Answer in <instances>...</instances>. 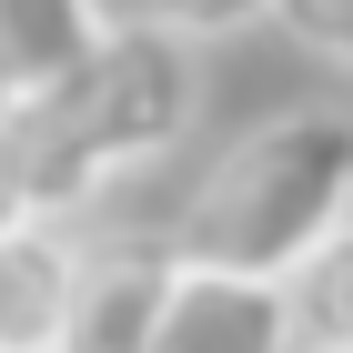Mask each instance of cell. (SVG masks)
<instances>
[{
	"mask_svg": "<svg viewBox=\"0 0 353 353\" xmlns=\"http://www.w3.org/2000/svg\"><path fill=\"white\" fill-rule=\"evenodd\" d=\"M272 30L303 41L313 61H333V71L353 81V0H272Z\"/></svg>",
	"mask_w": 353,
	"mask_h": 353,
	"instance_id": "ba28073f",
	"label": "cell"
},
{
	"mask_svg": "<svg viewBox=\"0 0 353 353\" xmlns=\"http://www.w3.org/2000/svg\"><path fill=\"white\" fill-rule=\"evenodd\" d=\"M71 272L81 243L61 222H10L0 232V353H61V313H71Z\"/></svg>",
	"mask_w": 353,
	"mask_h": 353,
	"instance_id": "5b68a950",
	"label": "cell"
},
{
	"mask_svg": "<svg viewBox=\"0 0 353 353\" xmlns=\"http://www.w3.org/2000/svg\"><path fill=\"white\" fill-rule=\"evenodd\" d=\"M10 222H30V192H21V172H10V141H0V232Z\"/></svg>",
	"mask_w": 353,
	"mask_h": 353,
	"instance_id": "30bf717a",
	"label": "cell"
},
{
	"mask_svg": "<svg viewBox=\"0 0 353 353\" xmlns=\"http://www.w3.org/2000/svg\"><path fill=\"white\" fill-rule=\"evenodd\" d=\"M141 10L172 21V30H192V41H232V30L272 21V0H141Z\"/></svg>",
	"mask_w": 353,
	"mask_h": 353,
	"instance_id": "9c48e42d",
	"label": "cell"
},
{
	"mask_svg": "<svg viewBox=\"0 0 353 353\" xmlns=\"http://www.w3.org/2000/svg\"><path fill=\"white\" fill-rule=\"evenodd\" d=\"M101 30H111L101 0H0V111L51 91L71 61H91Z\"/></svg>",
	"mask_w": 353,
	"mask_h": 353,
	"instance_id": "8992f818",
	"label": "cell"
},
{
	"mask_svg": "<svg viewBox=\"0 0 353 353\" xmlns=\"http://www.w3.org/2000/svg\"><path fill=\"white\" fill-rule=\"evenodd\" d=\"M192 121H202V41L132 10V21L101 30L91 61H71L51 91L0 111V141H10V172H21L30 212L81 222L132 172H152Z\"/></svg>",
	"mask_w": 353,
	"mask_h": 353,
	"instance_id": "6da1fadb",
	"label": "cell"
},
{
	"mask_svg": "<svg viewBox=\"0 0 353 353\" xmlns=\"http://www.w3.org/2000/svg\"><path fill=\"white\" fill-rule=\"evenodd\" d=\"M152 353H303L293 283H272V272H222V263H182Z\"/></svg>",
	"mask_w": 353,
	"mask_h": 353,
	"instance_id": "277c9868",
	"label": "cell"
},
{
	"mask_svg": "<svg viewBox=\"0 0 353 353\" xmlns=\"http://www.w3.org/2000/svg\"><path fill=\"white\" fill-rule=\"evenodd\" d=\"M293 323H303V353H353V222L293 272Z\"/></svg>",
	"mask_w": 353,
	"mask_h": 353,
	"instance_id": "52a82bcc",
	"label": "cell"
},
{
	"mask_svg": "<svg viewBox=\"0 0 353 353\" xmlns=\"http://www.w3.org/2000/svg\"><path fill=\"white\" fill-rule=\"evenodd\" d=\"M343 222H353V111L293 101L212 152V172L192 182L182 222H172V243H182V263L293 283Z\"/></svg>",
	"mask_w": 353,
	"mask_h": 353,
	"instance_id": "7a4b0ae2",
	"label": "cell"
},
{
	"mask_svg": "<svg viewBox=\"0 0 353 353\" xmlns=\"http://www.w3.org/2000/svg\"><path fill=\"white\" fill-rule=\"evenodd\" d=\"M172 272H182V243H141V232L81 243L71 313H61V353H152L162 303H172Z\"/></svg>",
	"mask_w": 353,
	"mask_h": 353,
	"instance_id": "3957f363",
	"label": "cell"
}]
</instances>
